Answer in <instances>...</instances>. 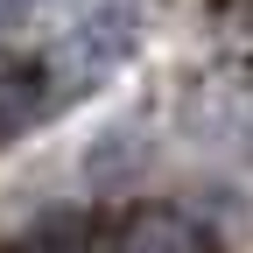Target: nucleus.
I'll return each instance as SVG.
<instances>
[{
  "label": "nucleus",
  "mask_w": 253,
  "mask_h": 253,
  "mask_svg": "<svg viewBox=\"0 0 253 253\" xmlns=\"http://www.w3.org/2000/svg\"><path fill=\"white\" fill-rule=\"evenodd\" d=\"M141 42V0H99L71 36H63V49H56V84L63 91H78V84H91V78H106L113 63Z\"/></svg>",
  "instance_id": "1"
},
{
  "label": "nucleus",
  "mask_w": 253,
  "mask_h": 253,
  "mask_svg": "<svg viewBox=\"0 0 253 253\" xmlns=\"http://www.w3.org/2000/svg\"><path fill=\"white\" fill-rule=\"evenodd\" d=\"M56 71L49 56H21V49H0V148L21 141L49 106H56Z\"/></svg>",
  "instance_id": "2"
},
{
  "label": "nucleus",
  "mask_w": 253,
  "mask_h": 253,
  "mask_svg": "<svg viewBox=\"0 0 253 253\" xmlns=\"http://www.w3.org/2000/svg\"><path fill=\"white\" fill-rule=\"evenodd\" d=\"M99 253H197V232L176 211H134Z\"/></svg>",
  "instance_id": "3"
},
{
  "label": "nucleus",
  "mask_w": 253,
  "mask_h": 253,
  "mask_svg": "<svg viewBox=\"0 0 253 253\" xmlns=\"http://www.w3.org/2000/svg\"><path fill=\"white\" fill-rule=\"evenodd\" d=\"M36 7H42V0H0V28L21 21V14H36Z\"/></svg>",
  "instance_id": "4"
}]
</instances>
